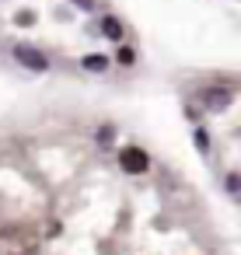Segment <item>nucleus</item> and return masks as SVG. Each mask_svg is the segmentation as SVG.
<instances>
[{
    "label": "nucleus",
    "mask_w": 241,
    "mask_h": 255,
    "mask_svg": "<svg viewBox=\"0 0 241 255\" xmlns=\"http://www.w3.org/2000/svg\"><path fill=\"white\" fill-rule=\"evenodd\" d=\"M116 60H119L122 67H133V63H136V53H133V46H119V53H116Z\"/></svg>",
    "instance_id": "obj_7"
},
{
    "label": "nucleus",
    "mask_w": 241,
    "mask_h": 255,
    "mask_svg": "<svg viewBox=\"0 0 241 255\" xmlns=\"http://www.w3.org/2000/svg\"><path fill=\"white\" fill-rule=\"evenodd\" d=\"M98 28H102V35H105L109 42H122V39H126V28H122V21H119L116 14H105Z\"/></svg>",
    "instance_id": "obj_4"
},
{
    "label": "nucleus",
    "mask_w": 241,
    "mask_h": 255,
    "mask_svg": "<svg viewBox=\"0 0 241 255\" xmlns=\"http://www.w3.org/2000/svg\"><path fill=\"white\" fill-rule=\"evenodd\" d=\"M196 102H199L206 112H224V109L234 102V91L224 88V84H210V88H203V91L196 95Z\"/></svg>",
    "instance_id": "obj_1"
},
{
    "label": "nucleus",
    "mask_w": 241,
    "mask_h": 255,
    "mask_svg": "<svg viewBox=\"0 0 241 255\" xmlns=\"http://www.w3.org/2000/svg\"><path fill=\"white\" fill-rule=\"evenodd\" d=\"M81 67H84L88 74H105V70L112 67V60H109V56H102V53H91V56H84V60H81Z\"/></svg>",
    "instance_id": "obj_5"
},
{
    "label": "nucleus",
    "mask_w": 241,
    "mask_h": 255,
    "mask_svg": "<svg viewBox=\"0 0 241 255\" xmlns=\"http://www.w3.org/2000/svg\"><path fill=\"white\" fill-rule=\"evenodd\" d=\"M192 140H196V147H199L203 154L210 150V136H206V129H203V126H196V129H192Z\"/></svg>",
    "instance_id": "obj_8"
},
{
    "label": "nucleus",
    "mask_w": 241,
    "mask_h": 255,
    "mask_svg": "<svg viewBox=\"0 0 241 255\" xmlns=\"http://www.w3.org/2000/svg\"><path fill=\"white\" fill-rule=\"evenodd\" d=\"M95 140H98L102 147H112V140H116V126H112V123H102L98 133H95Z\"/></svg>",
    "instance_id": "obj_6"
},
{
    "label": "nucleus",
    "mask_w": 241,
    "mask_h": 255,
    "mask_svg": "<svg viewBox=\"0 0 241 255\" xmlns=\"http://www.w3.org/2000/svg\"><path fill=\"white\" fill-rule=\"evenodd\" d=\"M14 60L25 67V70H35V74H46L49 70V56L42 53V49H35V46H14Z\"/></svg>",
    "instance_id": "obj_2"
},
{
    "label": "nucleus",
    "mask_w": 241,
    "mask_h": 255,
    "mask_svg": "<svg viewBox=\"0 0 241 255\" xmlns=\"http://www.w3.org/2000/svg\"><path fill=\"white\" fill-rule=\"evenodd\" d=\"M119 168H122L126 175H143V171L150 168V157H147L143 147H122V150H119Z\"/></svg>",
    "instance_id": "obj_3"
},
{
    "label": "nucleus",
    "mask_w": 241,
    "mask_h": 255,
    "mask_svg": "<svg viewBox=\"0 0 241 255\" xmlns=\"http://www.w3.org/2000/svg\"><path fill=\"white\" fill-rule=\"evenodd\" d=\"M70 4H77L81 11H95V0H70Z\"/></svg>",
    "instance_id": "obj_10"
},
{
    "label": "nucleus",
    "mask_w": 241,
    "mask_h": 255,
    "mask_svg": "<svg viewBox=\"0 0 241 255\" xmlns=\"http://www.w3.org/2000/svg\"><path fill=\"white\" fill-rule=\"evenodd\" d=\"M227 192H241V175H227Z\"/></svg>",
    "instance_id": "obj_9"
}]
</instances>
